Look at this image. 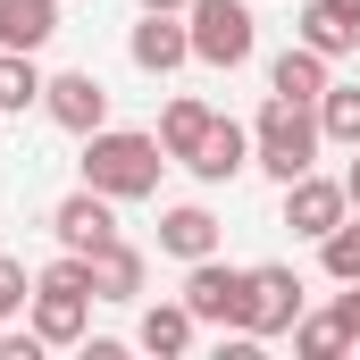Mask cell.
Returning a JSON list of instances; mask_svg holds the SVG:
<instances>
[{"label":"cell","mask_w":360,"mask_h":360,"mask_svg":"<svg viewBox=\"0 0 360 360\" xmlns=\"http://www.w3.org/2000/svg\"><path fill=\"white\" fill-rule=\"evenodd\" d=\"M126 59H134L143 76H176L184 59H193V34H184V17H168V8H143V25L126 34Z\"/></svg>","instance_id":"8"},{"label":"cell","mask_w":360,"mask_h":360,"mask_svg":"<svg viewBox=\"0 0 360 360\" xmlns=\"http://www.w3.org/2000/svg\"><path fill=\"white\" fill-rule=\"evenodd\" d=\"M51 235H59V252H101L109 235H117V201L109 193H68L59 210H51Z\"/></svg>","instance_id":"9"},{"label":"cell","mask_w":360,"mask_h":360,"mask_svg":"<svg viewBox=\"0 0 360 360\" xmlns=\"http://www.w3.org/2000/svg\"><path fill=\"white\" fill-rule=\"evenodd\" d=\"M319 109L310 101H285V92H269V109L252 117V168H269L276 184L310 176V160H319Z\"/></svg>","instance_id":"2"},{"label":"cell","mask_w":360,"mask_h":360,"mask_svg":"<svg viewBox=\"0 0 360 360\" xmlns=\"http://www.w3.org/2000/svg\"><path fill=\"white\" fill-rule=\"evenodd\" d=\"M184 310L201 327H243V269L235 260H184Z\"/></svg>","instance_id":"5"},{"label":"cell","mask_w":360,"mask_h":360,"mask_svg":"<svg viewBox=\"0 0 360 360\" xmlns=\"http://www.w3.org/2000/svg\"><path fill=\"white\" fill-rule=\"evenodd\" d=\"M327 68H335V59H319L310 42H293V51H276V68H269V92H285V101H310V109H319V92L335 84Z\"/></svg>","instance_id":"13"},{"label":"cell","mask_w":360,"mask_h":360,"mask_svg":"<svg viewBox=\"0 0 360 360\" xmlns=\"http://www.w3.org/2000/svg\"><path fill=\"white\" fill-rule=\"evenodd\" d=\"M293 319H302V276L285 269V260L243 269V335L269 344V335H293Z\"/></svg>","instance_id":"4"},{"label":"cell","mask_w":360,"mask_h":360,"mask_svg":"<svg viewBox=\"0 0 360 360\" xmlns=\"http://www.w3.org/2000/svg\"><path fill=\"white\" fill-rule=\"evenodd\" d=\"M352 59H360V51H352Z\"/></svg>","instance_id":"28"},{"label":"cell","mask_w":360,"mask_h":360,"mask_svg":"<svg viewBox=\"0 0 360 360\" xmlns=\"http://www.w3.org/2000/svg\"><path fill=\"white\" fill-rule=\"evenodd\" d=\"M134 8H168V17H184V8H193V0H134Z\"/></svg>","instance_id":"27"},{"label":"cell","mask_w":360,"mask_h":360,"mask_svg":"<svg viewBox=\"0 0 360 360\" xmlns=\"http://www.w3.org/2000/svg\"><path fill=\"white\" fill-rule=\"evenodd\" d=\"M210 117H218V109H210V101H193V92H176V101H168V109H160V151H168V160H193V151H201V134H210Z\"/></svg>","instance_id":"15"},{"label":"cell","mask_w":360,"mask_h":360,"mask_svg":"<svg viewBox=\"0 0 360 360\" xmlns=\"http://www.w3.org/2000/svg\"><path fill=\"white\" fill-rule=\"evenodd\" d=\"M160 168H168L160 134H134V126L84 134V184L109 193V201H151V193H160Z\"/></svg>","instance_id":"1"},{"label":"cell","mask_w":360,"mask_h":360,"mask_svg":"<svg viewBox=\"0 0 360 360\" xmlns=\"http://www.w3.org/2000/svg\"><path fill=\"white\" fill-rule=\"evenodd\" d=\"M293 352H302V360H335V352H352V327H344V310L293 319Z\"/></svg>","instance_id":"20"},{"label":"cell","mask_w":360,"mask_h":360,"mask_svg":"<svg viewBox=\"0 0 360 360\" xmlns=\"http://www.w3.org/2000/svg\"><path fill=\"white\" fill-rule=\"evenodd\" d=\"M42 68H34V51H0V117L8 109H42Z\"/></svg>","instance_id":"19"},{"label":"cell","mask_w":360,"mask_h":360,"mask_svg":"<svg viewBox=\"0 0 360 360\" xmlns=\"http://www.w3.org/2000/svg\"><path fill=\"white\" fill-rule=\"evenodd\" d=\"M134 293H143V252L126 235H109L92 252V302H134Z\"/></svg>","instance_id":"12"},{"label":"cell","mask_w":360,"mask_h":360,"mask_svg":"<svg viewBox=\"0 0 360 360\" xmlns=\"http://www.w3.org/2000/svg\"><path fill=\"white\" fill-rule=\"evenodd\" d=\"M344 218H352L344 176H293V184H285V226H293V235H310V243H319V235H335Z\"/></svg>","instance_id":"7"},{"label":"cell","mask_w":360,"mask_h":360,"mask_svg":"<svg viewBox=\"0 0 360 360\" xmlns=\"http://www.w3.org/2000/svg\"><path fill=\"white\" fill-rule=\"evenodd\" d=\"M84 310H92V293H51V285H34L25 327L42 335V352H68V344H84Z\"/></svg>","instance_id":"10"},{"label":"cell","mask_w":360,"mask_h":360,"mask_svg":"<svg viewBox=\"0 0 360 360\" xmlns=\"http://www.w3.org/2000/svg\"><path fill=\"white\" fill-rule=\"evenodd\" d=\"M201 184H235L252 168V126H235V117H210V134H201V151L184 160Z\"/></svg>","instance_id":"11"},{"label":"cell","mask_w":360,"mask_h":360,"mask_svg":"<svg viewBox=\"0 0 360 360\" xmlns=\"http://www.w3.org/2000/svg\"><path fill=\"white\" fill-rule=\"evenodd\" d=\"M25 302H34V285H25V260H8V252H0V319H17Z\"/></svg>","instance_id":"23"},{"label":"cell","mask_w":360,"mask_h":360,"mask_svg":"<svg viewBox=\"0 0 360 360\" xmlns=\"http://www.w3.org/2000/svg\"><path fill=\"white\" fill-rule=\"evenodd\" d=\"M335 310H344V327H352V344H360V285H344V293H335Z\"/></svg>","instance_id":"24"},{"label":"cell","mask_w":360,"mask_h":360,"mask_svg":"<svg viewBox=\"0 0 360 360\" xmlns=\"http://www.w3.org/2000/svg\"><path fill=\"white\" fill-rule=\"evenodd\" d=\"M344 193H352V210H360V143H352V168H344Z\"/></svg>","instance_id":"25"},{"label":"cell","mask_w":360,"mask_h":360,"mask_svg":"<svg viewBox=\"0 0 360 360\" xmlns=\"http://www.w3.org/2000/svg\"><path fill=\"white\" fill-rule=\"evenodd\" d=\"M327 8H335V17H344V25L360 34V0H327Z\"/></svg>","instance_id":"26"},{"label":"cell","mask_w":360,"mask_h":360,"mask_svg":"<svg viewBox=\"0 0 360 360\" xmlns=\"http://www.w3.org/2000/svg\"><path fill=\"white\" fill-rule=\"evenodd\" d=\"M319 134L344 143V151L360 143V84H327V92H319Z\"/></svg>","instance_id":"21"},{"label":"cell","mask_w":360,"mask_h":360,"mask_svg":"<svg viewBox=\"0 0 360 360\" xmlns=\"http://www.w3.org/2000/svg\"><path fill=\"white\" fill-rule=\"evenodd\" d=\"M319 269L335 285H360V218H344L335 235H319Z\"/></svg>","instance_id":"22"},{"label":"cell","mask_w":360,"mask_h":360,"mask_svg":"<svg viewBox=\"0 0 360 360\" xmlns=\"http://www.w3.org/2000/svg\"><path fill=\"white\" fill-rule=\"evenodd\" d=\"M184 34H193V59H201V68H243V59L260 51L252 0H193V8H184Z\"/></svg>","instance_id":"3"},{"label":"cell","mask_w":360,"mask_h":360,"mask_svg":"<svg viewBox=\"0 0 360 360\" xmlns=\"http://www.w3.org/2000/svg\"><path fill=\"white\" fill-rule=\"evenodd\" d=\"M42 117L68 126V134H101V126H109V84H101L92 68H68V76L42 84Z\"/></svg>","instance_id":"6"},{"label":"cell","mask_w":360,"mask_h":360,"mask_svg":"<svg viewBox=\"0 0 360 360\" xmlns=\"http://www.w3.org/2000/svg\"><path fill=\"white\" fill-rule=\"evenodd\" d=\"M160 252H168V260H210V252H218V218H210L201 201L168 210V218H160Z\"/></svg>","instance_id":"14"},{"label":"cell","mask_w":360,"mask_h":360,"mask_svg":"<svg viewBox=\"0 0 360 360\" xmlns=\"http://www.w3.org/2000/svg\"><path fill=\"white\" fill-rule=\"evenodd\" d=\"M59 34V0H0V51H42Z\"/></svg>","instance_id":"17"},{"label":"cell","mask_w":360,"mask_h":360,"mask_svg":"<svg viewBox=\"0 0 360 360\" xmlns=\"http://www.w3.org/2000/svg\"><path fill=\"white\" fill-rule=\"evenodd\" d=\"M193 327H201V319L184 310V293H176V302H151V310H143L134 344H143V352H160V360H176V352H193Z\"/></svg>","instance_id":"16"},{"label":"cell","mask_w":360,"mask_h":360,"mask_svg":"<svg viewBox=\"0 0 360 360\" xmlns=\"http://www.w3.org/2000/svg\"><path fill=\"white\" fill-rule=\"evenodd\" d=\"M293 42H310L319 59H352V51H360V34L327 8V0H310V8H302V34H293Z\"/></svg>","instance_id":"18"}]
</instances>
